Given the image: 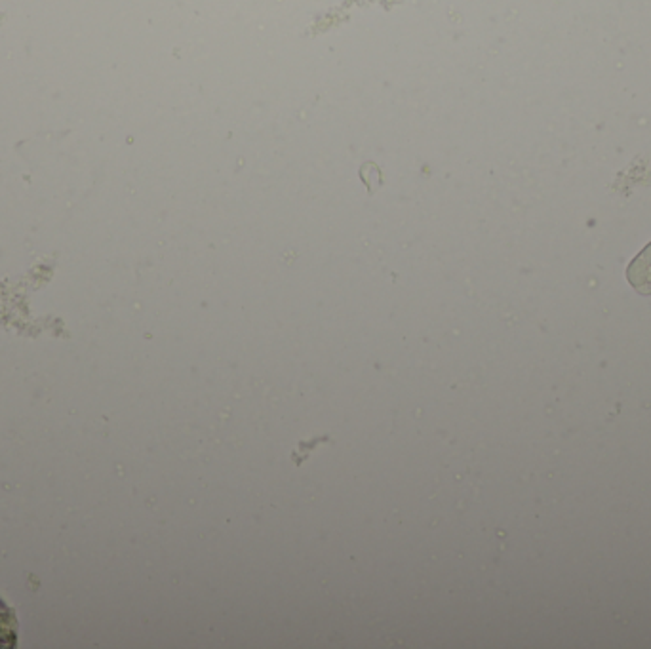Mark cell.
Segmentation results:
<instances>
[{"label":"cell","mask_w":651,"mask_h":649,"mask_svg":"<svg viewBox=\"0 0 651 649\" xmlns=\"http://www.w3.org/2000/svg\"><path fill=\"white\" fill-rule=\"evenodd\" d=\"M369 171H372V174H368V169L362 166L360 179L366 183V187H368L369 194H376V192L383 187V174H381V169L377 168L376 162H369Z\"/></svg>","instance_id":"obj_1"}]
</instances>
